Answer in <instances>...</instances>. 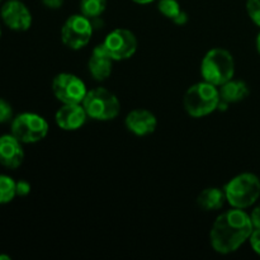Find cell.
Instances as JSON below:
<instances>
[{"label": "cell", "mask_w": 260, "mask_h": 260, "mask_svg": "<svg viewBox=\"0 0 260 260\" xmlns=\"http://www.w3.org/2000/svg\"><path fill=\"white\" fill-rule=\"evenodd\" d=\"M52 91L62 104H81L88 93L84 81L70 73H61L55 76Z\"/></svg>", "instance_id": "obj_8"}, {"label": "cell", "mask_w": 260, "mask_h": 260, "mask_svg": "<svg viewBox=\"0 0 260 260\" xmlns=\"http://www.w3.org/2000/svg\"><path fill=\"white\" fill-rule=\"evenodd\" d=\"M81 104L88 117L95 121H111L121 111V103L116 94L102 86L88 91Z\"/></svg>", "instance_id": "obj_5"}, {"label": "cell", "mask_w": 260, "mask_h": 260, "mask_svg": "<svg viewBox=\"0 0 260 260\" xmlns=\"http://www.w3.org/2000/svg\"><path fill=\"white\" fill-rule=\"evenodd\" d=\"M0 4H2V0H0Z\"/></svg>", "instance_id": "obj_31"}, {"label": "cell", "mask_w": 260, "mask_h": 260, "mask_svg": "<svg viewBox=\"0 0 260 260\" xmlns=\"http://www.w3.org/2000/svg\"><path fill=\"white\" fill-rule=\"evenodd\" d=\"M63 3H65V0H42V4L45 5L46 8H48V9H60L61 7L63 5Z\"/></svg>", "instance_id": "obj_24"}, {"label": "cell", "mask_w": 260, "mask_h": 260, "mask_svg": "<svg viewBox=\"0 0 260 260\" xmlns=\"http://www.w3.org/2000/svg\"><path fill=\"white\" fill-rule=\"evenodd\" d=\"M246 10L250 19L260 27V0H248L246 2Z\"/></svg>", "instance_id": "obj_20"}, {"label": "cell", "mask_w": 260, "mask_h": 260, "mask_svg": "<svg viewBox=\"0 0 260 260\" xmlns=\"http://www.w3.org/2000/svg\"><path fill=\"white\" fill-rule=\"evenodd\" d=\"M48 123L42 116L32 112L18 114L12 121V135L22 144H36L47 136Z\"/></svg>", "instance_id": "obj_6"}, {"label": "cell", "mask_w": 260, "mask_h": 260, "mask_svg": "<svg viewBox=\"0 0 260 260\" xmlns=\"http://www.w3.org/2000/svg\"><path fill=\"white\" fill-rule=\"evenodd\" d=\"M107 8V0H80L81 14L91 18L101 17Z\"/></svg>", "instance_id": "obj_17"}, {"label": "cell", "mask_w": 260, "mask_h": 260, "mask_svg": "<svg viewBox=\"0 0 260 260\" xmlns=\"http://www.w3.org/2000/svg\"><path fill=\"white\" fill-rule=\"evenodd\" d=\"M2 33H3L2 32V25H0V38H2Z\"/></svg>", "instance_id": "obj_30"}, {"label": "cell", "mask_w": 260, "mask_h": 260, "mask_svg": "<svg viewBox=\"0 0 260 260\" xmlns=\"http://www.w3.org/2000/svg\"><path fill=\"white\" fill-rule=\"evenodd\" d=\"M126 128L136 136H147L156 129L157 119L154 113L147 109H134L124 119Z\"/></svg>", "instance_id": "obj_13"}, {"label": "cell", "mask_w": 260, "mask_h": 260, "mask_svg": "<svg viewBox=\"0 0 260 260\" xmlns=\"http://www.w3.org/2000/svg\"><path fill=\"white\" fill-rule=\"evenodd\" d=\"M250 218H251V222H253L254 229H259L260 230V205L254 208L253 212H251L250 215Z\"/></svg>", "instance_id": "obj_25"}, {"label": "cell", "mask_w": 260, "mask_h": 260, "mask_svg": "<svg viewBox=\"0 0 260 260\" xmlns=\"http://www.w3.org/2000/svg\"><path fill=\"white\" fill-rule=\"evenodd\" d=\"M249 241H250V245L253 248V250L255 251L258 255H260V230L259 229H255L253 231V234L249 238Z\"/></svg>", "instance_id": "obj_23"}, {"label": "cell", "mask_w": 260, "mask_h": 260, "mask_svg": "<svg viewBox=\"0 0 260 260\" xmlns=\"http://www.w3.org/2000/svg\"><path fill=\"white\" fill-rule=\"evenodd\" d=\"M0 15L9 29L25 32L32 25V14L24 3L20 0H8L0 9Z\"/></svg>", "instance_id": "obj_10"}, {"label": "cell", "mask_w": 260, "mask_h": 260, "mask_svg": "<svg viewBox=\"0 0 260 260\" xmlns=\"http://www.w3.org/2000/svg\"><path fill=\"white\" fill-rule=\"evenodd\" d=\"M15 192L19 197H25L30 193V184L27 180H19L15 183Z\"/></svg>", "instance_id": "obj_22"}, {"label": "cell", "mask_w": 260, "mask_h": 260, "mask_svg": "<svg viewBox=\"0 0 260 260\" xmlns=\"http://www.w3.org/2000/svg\"><path fill=\"white\" fill-rule=\"evenodd\" d=\"M254 231L250 216L243 210H230L216 218L210 233L211 245L218 254H231L238 250Z\"/></svg>", "instance_id": "obj_1"}, {"label": "cell", "mask_w": 260, "mask_h": 260, "mask_svg": "<svg viewBox=\"0 0 260 260\" xmlns=\"http://www.w3.org/2000/svg\"><path fill=\"white\" fill-rule=\"evenodd\" d=\"M2 259H5V260H10V256L8 255H0V260Z\"/></svg>", "instance_id": "obj_29"}, {"label": "cell", "mask_w": 260, "mask_h": 260, "mask_svg": "<svg viewBox=\"0 0 260 260\" xmlns=\"http://www.w3.org/2000/svg\"><path fill=\"white\" fill-rule=\"evenodd\" d=\"M24 150L14 135L0 136V164L8 169H17L23 164Z\"/></svg>", "instance_id": "obj_11"}, {"label": "cell", "mask_w": 260, "mask_h": 260, "mask_svg": "<svg viewBox=\"0 0 260 260\" xmlns=\"http://www.w3.org/2000/svg\"><path fill=\"white\" fill-rule=\"evenodd\" d=\"M114 61L128 60L136 53L137 40L134 33L124 28L112 30L102 43Z\"/></svg>", "instance_id": "obj_9"}, {"label": "cell", "mask_w": 260, "mask_h": 260, "mask_svg": "<svg viewBox=\"0 0 260 260\" xmlns=\"http://www.w3.org/2000/svg\"><path fill=\"white\" fill-rule=\"evenodd\" d=\"M201 74L205 81L221 86L234 78L235 61L233 55L225 48H212L203 57Z\"/></svg>", "instance_id": "obj_4"}, {"label": "cell", "mask_w": 260, "mask_h": 260, "mask_svg": "<svg viewBox=\"0 0 260 260\" xmlns=\"http://www.w3.org/2000/svg\"><path fill=\"white\" fill-rule=\"evenodd\" d=\"M218 90H220L218 109H226L229 104L239 103V102L244 101L245 98H248L249 93H250L248 84L245 81L234 80V79L218 86Z\"/></svg>", "instance_id": "obj_15"}, {"label": "cell", "mask_w": 260, "mask_h": 260, "mask_svg": "<svg viewBox=\"0 0 260 260\" xmlns=\"http://www.w3.org/2000/svg\"><path fill=\"white\" fill-rule=\"evenodd\" d=\"M15 183L9 175L0 174V205H7L12 202L17 196L15 192Z\"/></svg>", "instance_id": "obj_18"}, {"label": "cell", "mask_w": 260, "mask_h": 260, "mask_svg": "<svg viewBox=\"0 0 260 260\" xmlns=\"http://www.w3.org/2000/svg\"><path fill=\"white\" fill-rule=\"evenodd\" d=\"M134 3H136V4H141V5H145V4H150V3L155 2V0H132Z\"/></svg>", "instance_id": "obj_27"}, {"label": "cell", "mask_w": 260, "mask_h": 260, "mask_svg": "<svg viewBox=\"0 0 260 260\" xmlns=\"http://www.w3.org/2000/svg\"><path fill=\"white\" fill-rule=\"evenodd\" d=\"M13 121V108L9 102L0 98V123H8Z\"/></svg>", "instance_id": "obj_21"}, {"label": "cell", "mask_w": 260, "mask_h": 260, "mask_svg": "<svg viewBox=\"0 0 260 260\" xmlns=\"http://www.w3.org/2000/svg\"><path fill=\"white\" fill-rule=\"evenodd\" d=\"M225 202H228L225 190L216 187L206 188L205 190L200 193L197 198V203L200 208H202L203 211H207V212L221 210Z\"/></svg>", "instance_id": "obj_16"}, {"label": "cell", "mask_w": 260, "mask_h": 260, "mask_svg": "<svg viewBox=\"0 0 260 260\" xmlns=\"http://www.w3.org/2000/svg\"><path fill=\"white\" fill-rule=\"evenodd\" d=\"M157 9H159V12L164 17L169 18L172 20L175 17H178L179 13L182 12L179 3L177 0H159V3H157Z\"/></svg>", "instance_id": "obj_19"}, {"label": "cell", "mask_w": 260, "mask_h": 260, "mask_svg": "<svg viewBox=\"0 0 260 260\" xmlns=\"http://www.w3.org/2000/svg\"><path fill=\"white\" fill-rule=\"evenodd\" d=\"M88 114L83 104H63L55 114L56 124L63 131H76L85 124Z\"/></svg>", "instance_id": "obj_12"}, {"label": "cell", "mask_w": 260, "mask_h": 260, "mask_svg": "<svg viewBox=\"0 0 260 260\" xmlns=\"http://www.w3.org/2000/svg\"><path fill=\"white\" fill-rule=\"evenodd\" d=\"M93 30L94 28L88 17L74 14L63 23L61 28V40L70 50H81L90 42Z\"/></svg>", "instance_id": "obj_7"}, {"label": "cell", "mask_w": 260, "mask_h": 260, "mask_svg": "<svg viewBox=\"0 0 260 260\" xmlns=\"http://www.w3.org/2000/svg\"><path fill=\"white\" fill-rule=\"evenodd\" d=\"M113 58L109 56L103 45L96 46L91 52L90 58H89L88 68L89 73L95 80L103 81L108 79L112 74L113 69Z\"/></svg>", "instance_id": "obj_14"}, {"label": "cell", "mask_w": 260, "mask_h": 260, "mask_svg": "<svg viewBox=\"0 0 260 260\" xmlns=\"http://www.w3.org/2000/svg\"><path fill=\"white\" fill-rule=\"evenodd\" d=\"M173 22H174L175 24H178V25H184L185 23L188 22V14L182 10V12L179 13V15H178V17H175L174 19H173Z\"/></svg>", "instance_id": "obj_26"}, {"label": "cell", "mask_w": 260, "mask_h": 260, "mask_svg": "<svg viewBox=\"0 0 260 260\" xmlns=\"http://www.w3.org/2000/svg\"><path fill=\"white\" fill-rule=\"evenodd\" d=\"M223 190L229 205L234 208L245 210L260 197V179L253 173H243L229 180Z\"/></svg>", "instance_id": "obj_3"}, {"label": "cell", "mask_w": 260, "mask_h": 260, "mask_svg": "<svg viewBox=\"0 0 260 260\" xmlns=\"http://www.w3.org/2000/svg\"><path fill=\"white\" fill-rule=\"evenodd\" d=\"M220 104V90L218 86L201 81L190 86L184 94L183 106L190 117L201 118L218 109Z\"/></svg>", "instance_id": "obj_2"}, {"label": "cell", "mask_w": 260, "mask_h": 260, "mask_svg": "<svg viewBox=\"0 0 260 260\" xmlns=\"http://www.w3.org/2000/svg\"><path fill=\"white\" fill-rule=\"evenodd\" d=\"M256 50H258V52L260 55V33L258 35V37H256Z\"/></svg>", "instance_id": "obj_28"}]
</instances>
